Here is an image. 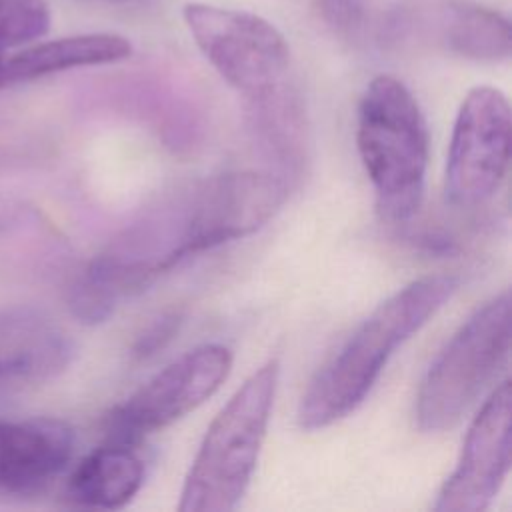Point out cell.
<instances>
[{
	"label": "cell",
	"instance_id": "1",
	"mask_svg": "<svg viewBox=\"0 0 512 512\" xmlns=\"http://www.w3.org/2000/svg\"><path fill=\"white\" fill-rule=\"evenodd\" d=\"M456 288V276L430 274L380 302L310 380L298 406L300 428L322 430L352 414L394 350L416 334Z\"/></svg>",
	"mask_w": 512,
	"mask_h": 512
},
{
	"label": "cell",
	"instance_id": "2",
	"mask_svg": "<svg viewBox=\"0 0 512 512\" xmlns=\"http://www.w3.org/2000/svg\"><path fill=\"white\" fill-rule=\"evenodd\" d=\"M356 144L378 214L392 224L410 220L424 194L428 128L416 98L398 78L382 74L366 86L358 102Z\"/></svg>",
	"mask_w": 512,
	"mask_h": 512
},
{
	"label": "cell",
	"instance_id": "3",
	"mask_svg": "<svg viewBox=\"0 0 512 512\" xmlns=\"http://www.w3.org/2000/svg\"><path fill=\"white\" fill-rule=\"evenodd\" d=\"M278 376V360H268L216 414L184 478L180 512H228L238 506L258 464Z\"/></svg>",
	"mask_w": 512,
	"mask_h": 512
},
{
	"label": "cell",
	"instance_id": "4",
	"mask_svg": "<svg viewBox=\"0 0 512 512\" xmlns=\"http://www.w3.org/2000/svg\"><path fill=\"white\" fill-rule=\"evenodd\" d=\"M510 352V294L480 306L432 360L416 394L422 432L454 428L474 406Z\"/></svg>",
	"mask_w": 512,
	"mask_h": 512
},
{
	"label": "cell",
	"instance_id": "5",
	"mask_svg": "<svg viewBox=\"0 0 512 512\" xmlns=\"http://www.w3.org/2000/svg\"><path fill=\"white\" fill-rule=\"evenodd\" d=\"M182 18L204 58L246 102L288 84L290 50L266 18L204 2L186 4Z\"/></svg>",
	"mask_w": 512,
	"mask_h": 512
},
{
	"label": "cell",
	"instance_id": "6",
	"mask_svg": "<svg viewBox=\"0 0 512 512\" xmlns=\"http://www.w3.org/2000/svg\"><path fill=\"white\" fill-rule=\"evenodd\" d=\"M230 368L232 352L224 344L212 342L184 352L106 416L108 442L132 446L178 422L224 384Z\"/></svg>",
	"mask_w": 512,
	"mask_h": 512
},
{
	"label": "cell",
	"instance_id": "7",
	"mask_svg": "<svg viewBox=\"0 0 512 512\" xmlns=\"http://www.w3.org/2000/svg\"><path fill=\"white\" fill-rule=\"evenodd\" d=\"M510 162V104L492 86L472 88L460 104L448 146L444 194L460 210L486 204Z\"/></svg>",
	"mask_w": 512,
	"mask_h": 512
},
{
	"label": "cell",
	"instance_id": "8",
	"mask_svg": "<svg viewBox=\"0 0 512 512\" xmlns=\"http://www.w3.org/2000/svg\"><path fill=\"white\" fill-rule=\"evenodd\" d=\"M512 390L504 380L474 416L454 472L442 484L434 510L482 512L492 506L510 470Z\"/></svg>",
	"mask_w": 512,
	"mask_h": 512
},
{
	"label": "cell",
	"instance_id": "9",
	"mask_svg": "<svg viewBox=\"0 0 512 512\" xmlns=\"http://www.w3.org/2000/svg\"><path fill=\"white\" fill-rule=\"evenodd\" d=\"M74 430L58 418H0V496L26 498L42 492L68 466Z\"/></svg>",
	"mask_w": 512,
	"mask_h": 512
},
{
	"label": "cell",
	"instance_id": "10",
	"mask_svg": "<svg viewBox=\"0 0 512 512\" xmlns=\"http://www.w3.org/2000/svg\"><path fill=\"white\" fill-rule=\"evenodd\" d=\"M74 344L50 316L22 306L0 308V384L48 380L70 364Z\"/></svg>",
	"mask_w": 512,
	"mask_h": 512
},
{
	"label": "cell",
	"instance_id": "11",
	"mask_svg": "<svg viewBox=\"0 0 512 512\" xmlns=\"http://www.w3.org/2000/svg\"><path fill=\"white\" fill-rule=\"evenodd\" d=\"M132 44L118 34H78L34 44L6 58L0 72V88L16 82L36 80L48 74L126 60Z\"/></svg>",
	"mask_w": 512,
	"mask_h": 512
},
{
	"label": "cell",
	"instance_id": "12",
	"mask_svg": "<svg viewBox=\"0 0 512 512\" xmlns=\"http://www.w3.org/2000/svg\"><path fill=\"white\" fill-rule=\"evenodd\" d=\"M144 462L128 444L108 442L86 454L68 476L66 496L84 508L116 510L142 488Z\"/></svg>",
	"mask_w": 512,
	"mask_h": 512
},
{
	"label": "cell",
	"instance_id": "13",
	"mask_svg": "<svg viewBox=\"0 0 512 512\" xmlns=\"http://www.w3.org/2000/svg\"><path fill=\"white\" fill-rule=\"evenodd\" d=\"M248 104L250 130L260 148L290 178H298L306 162L308 126L298 92L286 84L280 90ZM284 176V178H286Z\"/></svg>",
	"mask_w": 512,
	"mask_h": 512
},
{
	"label": "cell",
	"instance_id": "14",
	"mask_svg": "<svg viewBox=\"0 0 512 512\" xmlns=\"http://www.w3.org/2000/svg\"><path fill=\"white\" fill-rule=\"evenodd\" d=\"M444 38L452 52L470 60L500 62L510 56L508 18L470 0L448 2Z\"/></svg>",
	"mask_w": 512,
	"mask_h": 512
},
{
	"label": "cell",
	"instance_id": "15",
	"mask_svg": "<svg viewBox=\"0 0 512 512\" xmlns=\"http://www.w3.org/2000/svg\"><path fill=\"white\" fill-rule=\"evenodd\" d=\"M50 10L44 0H0V72L6 52L44 36Z\"/></svg>",
	"mask_w": 512,
	"mask_h": 512
},
{
	"label": "cell",
	"instance_id": "16",
	"mask_svg": "<svg viewBox=\"0 0 512 512\" xmlns=\"http://www.w3.org/2000/svg\"><path fill=\"white\" fill-rule=\"evenodd\" d=\"M28 212L30 208L14 192L0 188V238L20 228Z\"/></svg>",
	"mask_w": 512,
	"mask_h": 512
},
{
	"label": "cell",
	"instance_id": "17",
	"mask_svg": "<svg viewBox=\"0 0 512 512\" xmlns=\"http://www.w3.org/2000/svg\"><path fill=\"white\" fill-rule=\"evenodd\" d=\"M176 316H162L158 318L146 334H142L138 346H136V354L140 356H148L154 350H158L168 338H172L174 330H176Z\"/></svg>",
	"mask_w": 512,
	"mask_h": 512
}]
</instances>
